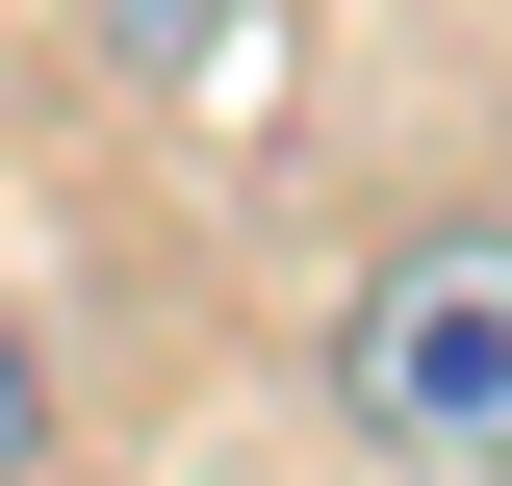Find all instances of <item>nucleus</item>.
Returning <instances> with one entry per match:
<instances>
[{
    "instance_id": "f03ea898",
    "label": "nucleus",
    "mask_w": 512,
    "mask_h": 486,
    "mask_svg": "<svg viewBox=\"0 0 512 486\" xmlns=\"http://www.w3.org/2000/svg\"><path fill=\"white\" fill-rule=\"evenodd\" d=\"M231 26H256V0H103V52H128V77H205Z\"/></svg>"
},
{
    "instance_id": "7ed1b4c3",
    "label": "nucleus",
    "mask_w": 512,
    "mask_h": 486,
    "mask_svg": "<svg viewBox=\"0 0 512 486\" xmlns=\"http://www.w3.org/2000/svg\"><path fill=\"white\" fill-rule=\"evenodd\" d=\"M0 486H52V359L0 333Z\"/></svg>"
},
{
    "instance_id": "f257e3e1",
    "label": "nucleus",
    "mask_w": 512,
    "mask_h": 486,
    "mask_svg": "<svg viewBox=\"0 0 512 486\" xmlns=\"http://www.w3.org/2000/svg\"><path fill=\"white\" fill-rule=\"evenodd\" d=\"M333 410L410 486H512V231H410L333 333Z\"/></svg>"
}]
</instances>
